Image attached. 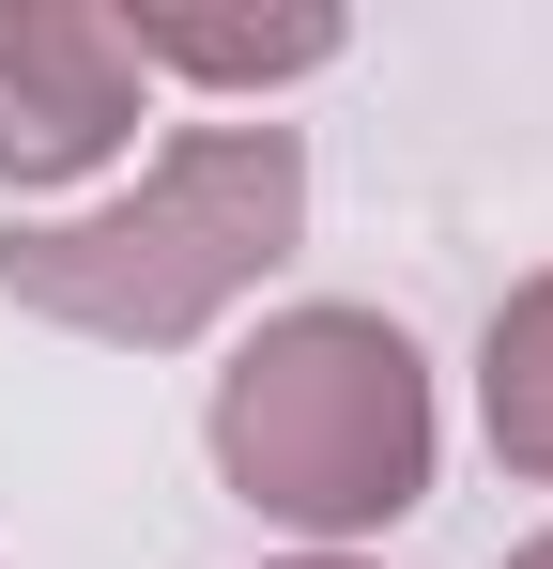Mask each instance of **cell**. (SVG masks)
Segmentation results:
<instances>
[{
  "instance_id": "obj_1",
  "label": "cell",
  "mask_w": 553,
  "mask_h": 569,
  "mask_svg": "<svg viewBox=\"0 0 553 569\" xmlns=\"http://www.w3.org/2000/svg\"><path fill=\"white\" fill-rule=\"evenodd\" d=\"M292 231H308V139L292 123H184L139 200L0 231V292L31 323H62V339L170 355V339H200L215 308H247L292 262Z\"/></svg>"
},
{
  "instance_id": "obj_2",
  "label": "cell",
  "mask_w": 553,
  "mask_h": 569,
  "mask_svg": "<svg viewBox=\"0 0 553 569\" xmlns=\"http://www.w3.org/2000/svg\"><path fill=\"white\" fill-rule=\"evenodd\" d=\"M431 355L384 323V308H276L262 339L215 370L200 400V447L215 477L292 523L308 555H339V539H384L415 492H431Z\"/></svg>"
},
{
  "instance_id": "obj_3",
  "label": "cell",
  "mask_w": 553,
  "mask_h": 569,
  "mask_svg": "<svg viewBox=\"0 0 553 569\" xmlns=\"http://www.w3.org/2000/svg\"><path fill=\"white\" fill-rule=\"evenodd\" d=\"M139 47L108 0H0V186L47 200L92 186L123 139H139Z\"/></svg>"
},
{
  "instance_id": "obj_4",
  "label": "cell",
  "mask_w": 553,
  "mask_h": 569,
  "mask_svg": "<svg viewBox=\"0 0 553 569\" xmlns=\"http://www.w3.org/2000/svg\"><path fill=\"white\" fill-rule=\"evenodd\" d=\"M139 78H200V93H276V78H323L354 31L323 0H276V16H184V0H108Z\"/></svg>"
},
{
  "instance_id": "obj_5",
  "label": "cell",
  "mask_w": 553,
  "mask_h": 569,
  "mask_svg": "<svg viewBox=\"0 0 553 569\" xmlns=\"http://www.w3.org/2000/svg\"><path fill=\"white\" fill-rule=\"evenodd\" d=\"M476 431H492L507 477L553 492V278H523L492 308V339H476Z\"/></svg>"
},
{
  "instance_id": "obj_6",
  "label": "cell",
  "mask_w": 553,
  "mask_h": 569,
  "mask_svg": "<svg viewBox=\"0 0 553 569\" xmlns=\"http://www.w3.org/2000/svg\"><path fill=\"white\" fill-rule=\"evenodd\" d=\"M507 569H553V539H523V555H507Z\"/></svg>"
},
{
  "instance_id": "obj_7",
  "label": "cell",
  "mask_w": 553,
  "mask_h": 569,
  "mask_svg": "<svg viewBox=\"0 0 553 569\" xmlns=\"http://www.w3.org/2000/svg\"><path fill=\"white\" fill-rule=\"evenodd\" d=\"M292 569H354V555H292Z\"/></svg>"
}]
</instances>
